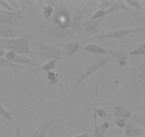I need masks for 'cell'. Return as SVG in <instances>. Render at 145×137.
<instances>
[{"label": "cell", "mask_w": 145, "mask_h": 137, "mask_svg": "<svg viewBox=\"0 0 145 137\" xmlns=\"http://www.w3.org/2000/svg\"><path fill=\"white\" fill-rule=\"evenodd\" d=\"M5 40H6V39L0 38V47H3L4 44L5 42Z\"/></svg>", "instance_id": "74e56055"}, {"label": "cell", "mask_w": 145, "mask_h": 137, "mask_svg": "<svg viewBox=\"0 0 145 137\" xmlns=\"http://www.w3.org/2000/svg\"><path fill=\"white\" fill-rule=\"evenodd\" d=\"M60 74L58 73H56L54 72H47L46 74V79L48 81V83H49L50 86H54V85L56 84L58 82L59 79Z\"/></svg>", "instance_id": "d4e9b609"}, {"label": "cell", "mask_w": 145, "mask_h": 137, "mask_svg": "<svg viewBox=\"0 0 145 137\" xmlns=\"http://www.w3.org/2000/svg\"><path fill=\"white\" fill-rule=\"evenodd\" d=\"M41 11H42L43 15L44 16L46 19H48L51 16V15L54 14V7L51 6V5H46V6L43 7L42 9H41Z\"/></svg>", "instance_id": "484cf974"}, {"label": "cell", "mask_w": 145, "mask_h": 137, "mask_svg": "<svg viewBox=\"0 0 145 137\" xmlns=\"http://www.w3.org/2000/svg\"><path fill=\"white\" fill-rule=\"evenodd\" d=\"M0 68H7L9 69H13V70L29 71V72H32L34 73V69H33V68L14 64V63L9 61L5 58H0Z\"/></svg>", "instance_id": "d6986e66"}, {"label": "cell", "mask_w": 145, "mask_h": 137, "mask_svg": "<svg viewBox=\"0 0 145 137\" xmlns=\"http://www.w3.org/2000/svg\"><path fill=\"white\" fill-rule=\"evenodd\" d=\"M82 50H84V51H87V52L90 53H93V54H107L105 51V49H104L103 47H102L101 46L98 45V44H89L86 45L85 47H81Z\"/></svg>", "instance_id": "7402d4cb"}, {"label": "cell", "mask_w": 145, "mask_h": 137, "mask_svg": "<svg viewBox=\"0 0 145 137\" xmlns=\"http://www.w3.org/2000/svg\"><path fill=\"white\" fill-rule=\"evenodd\" d=\"M5 59H7L9 61L14 63L16 64H27V65L31 66L33 67L38 68L39 67V61H36L29 57H24L19 54H16L15 52L12 51H7L5 54Z\"/></svg>", "instance_id": "9c48e42d"}, {"label": "cell", "mask_w": 145, "mask_h": 137, "mask_svg": "<svg viewBox=\"0 0 145 137\" xmlns=\"http://www.w3.org/2000/svg\"><path fill=\"white\" fill-rule=\"evenodd\" d=\"M55 128H56V125L53 126L51 127V130H50L49 133H48V136L47 137H52V135H53V134H54V130H55Z\"/></svg>", "instance_id": "d590c367"}, {"label": "cell", "mask_w": 145, "mask_h": 137, "mask_svg": "<svg viewBox=\"0 0 145 137\" xmlns=\"http://www.w3.org/2000/svg\"><path fill=\"white\" fill-rule=\"evenodd\" d=\"M112 63H115V61L114 60V59L112 57H111L110 56H105L103 57H100V58L94 60L88 67H86L84 70L83 71L81 74H80V76H78V79L76 82V84L75 86L78 87V86H80L83 82H84L86 79H87L88 78L90 77L91 75H93V74L95 73L96 72L100 69L101 68H103V67H105V65L109 64H112Z\"/></svg>", "instance_id": "277c9868"}, {"label": "cell", "mask_w": 145, "mask_h": 137, "mask_svg": "<svg viewBox=\"0 0 145 137\" xmlns=\"http://www.w3.org/2000/svg\"><path fill=\"white\" fill-rule=\"evenodd\" d=\"M65 119H62L60 118H53L49 120L41 119L38 128H36L34 132L31 134L30 137H45L46 134L48 132L50 128H51L53 126L56 125V123L61 121H65Z\"/></svg>", "instance_id": "ba28073f"}, {"label": "cell", "mask_w": 145, "mask_h": 137, "mask_svg": "<svg viewBox=\"0 0 145 137\" xmlns=\"http://www.w3.org/2000/svg\"><path fill=\"white\" fill-rule=\"evenodd\" d=\"M145 30V26L141 28H136V29H122L118 30L111 31V32H107V33L102 34H97L92 37L83 41V42L93 41L96 40H105V39H116V40H123L125 37L132 34L133 33L142 32Z\"/></svg>", "instance_id": "8992f818"}, {"label": "cell", "mask_w": 145, "mask_h": 137, "mask_svg": "<svg viewBox=\"0 0 145 137\" xmlns=\"http://www.w3.org/2000/svg\"><path fill=\"white\" fill-rule=\"evenodd\" d=\"M103 18L97 20H91V19H87V20L83 21L82 26H83L85 29V34H87L88 33H95L96 35H97L98 31L97 27L99 24L103 22Z\"/></svg>", "instance_id": "ac0fdd59"}, {"label": "cell", "mask_w": 145, "mask_h": 137, "mask_svg": "<svg viewBox=\"0 0 145 137\" xmlns=\"http://www.w3.org/2000/svg\"><path fill=\"white\" fill-rule=\"evenodd\" d=\"M108 15L107 13V9H99L90 18V19L91 20H97V19H102V18H104V16Z\"/></svg>", "instance_id": "4316f807"}, {"label": "cell", "mask_w": 145, "mask_h": 137, "mask_svg": "<svg viewBox=\"0 0 145 137\" xmlns=\"http://www.w3.org/2000/svg\"><path fill=\"white\" fill-rule=\"evenodd\" d=\"M73 137H88V135L86 134H78V135H76L74 136Z\"/></svg>", "instance_id": "f35d334b"}, {"label": "cell", "mask_w": 145, "mask_h": 137, "mask_svg": "<svg viewBox=\"0 0 145 137\" xmlns=\"http://www.w3.org/2000/svg\"><path fill=\"white\" fill-rule=\"evenodd\" d=\"M20 119H19L16 125V127H15V137H22L20 131Z\"/></svg>", "instance_id": "836d02e7"}, {"label": "cell", "mask_w": 145, "mask_h": 137, "mask_svg": "<svg viewBox=\"0 0 145 137\" xmlns=\"http://www.w3.org/2000/svg\"><path fill=\"white\" fill-rule=\"evenodd\" d=\"M115 124L118 126V127L120 128H125L127 124V120L122 119H116L115 120Z\"/></svg>", "instance_id": "1f68e13d"}, {"label": "cell", "mask_w": 145, "mask_h": 137, "mask_svg": "<svg viewBox=\"0 0 145 137\" xmlns=\"http://www.w3.org/2000/svg\"><path fill=\"white\" fill-rule=\"evenodd\" d=\"M125 2H126V4H128L130 6L135 7L138 12H141V9L143 8V7L141 5L140 2L137 1V0H127V1H125Z\"/></svg>", "instance_id": "83f0119b"}, {"label": "cell", "mask_w": 145, "mask_h": 137, "mask_svg": "<svg viewBox=\"0 0 145 137\" xmlns=\"http://www.w3.org/2000/svg\"><path fill=\"white\" fill-rule=\"evenodd\" d=\"M30 38L29 36L25 35L18 38L6 40L3 48L6 49L8 51H14L17 54H26L29 56V58L38 61L29 47Z\"/></svg>", "instance_id": "7a4b0ae2"}, {"label": "cell", "mask_w": 145, "mask_h": 137, "mask_svg": "<svg viewBox=\"0 0 145 137\" xmlns=\"http://www.w3.org/2000/svg\"><path fill=\"white\" fill-rule=\"evenodd\" d=\"M113 114L117 119H122L125 120L129 119L132 117L130 111L122 106H116L114 107Z\"/></svg>", "instance_id": "ffe728a7"}, {"label": "cell", "mask_w": 145, "mask_h": 137, "mask_svg": "<svg viewBox=\"0 0 145 137\" xmlns=\"http://www.w3.org/2000/svg\"><path fill=\"white\" fill-rule=\"evenodd\" d=\"M8 3L9 4L11 7L14 9L15 11H22L21 10V7L19 5V2L17 1H14V0H10V1H7Z\"/></svg>", "instance_id": "d6a6232c"}, {"label": "cell", "mask_w": 145, "mask_h": 137, "mask_svg": "<svg viewBox=\"0 0 145 137\" xmlns=\"http://www.w3.org/2000/svg\"><path fill=\"white\" fill-rule=\"evenodd\" d=\"M58 47L64 50L68 59H71L76 53L80 49V43L78 41H71L66 44H58Z\"/></svg>", "instance_id": "2e32d148"}, {"label": "cell", "mask_w": 145, "mask_h": 137, "mask_svg": "<svg viewBox=\"0 0 145 137\" xmlns=\"http://www.w3.org/2000/svg\"><path fill=\"white\" fill-rule=\"evenodd\" d=\"M0 6L4 7L7 9V12H16L12 7L9 5L7 1H4V0H0Z\"/></svg>", "instance_id": "4dcf8cb0"}, {"label": "cell", "mask_w": 145, "mask_h": 137, "mask_svg": "<svg viewBox=\"0 0 145 137\" xmlns=\"http://www.w3.org/2000/svg\"><path fill=\"white\" fill-rule=\"evenodd\" d=\"M44 33L46 35L48 36L51 38H60L63 39L66 37H71L74 34L71 28H66V29H61V28L53 27L48 29Z\"/></svg>", "instance_id": "5bb4252c"}, {"label": "cell", "mask_w": 145, "mask_h": 137, "mask_svg": "<svg viewBox=\"0 0 145 137\" xmlns=\"http://www.w3.org/2000/svg\"><path fill=\"white\" fill-rule=\"evenodd\" d=\"M35 44L39 47V52H36V55L41 57L43 61L46 60H61V61H66L67 59L65 57V53L63 50L53 47L51 45L41 42H36L33 41Z\"/></svg>", "instance_id": "5b68a950"}, {"label": "cell", "mask_w": 145, "mask_h": 137, "mask_svg": "<svg viewBox=\"0 0 145 137\" xmlns=\"http://www.w3.org/2000/svg\"><path fill=\"white\" fill-rule=\"evenodd\" d=\"M0 117L7 120L8 121L10 122V124H12L14 127H16V124H15L14 121L13 119L12 113L7 110L1 104H0Z\"/></svg>", "instance_id": "cb8c5ba5"}, {"label": "cell", "mask_w": 145, "mask_h": 137, "mask_svg": "<svg viewBox=\"0 0 145 137\" xmlns=\"http://www.w3.org/2000/svg\"><path fill=\"white\" fill-rule=\"evenodd\" d=\"M145 134V129L135 125L132 121L127 122L125 128V134L127 137H140Z\"/></svg>", "instance_id": "e0dca14e"}, {"label": "cell", "mask_w": 145, "mask_h": 137, "mask_svg": "<svg viewBox=\"0 0 145 137\" xmlns=\"http://www.w3.org/2000/svg\"><path fill=\"white\" fill-rule=\"evenodd\" d=\"M119 94L126 98L129 105L145 101V60L129 68Z\"/></svg>", "instance_id": "6da1fadb"}, {"label": "cell", "mask_w": 145, "mask_h": 137, "mask_svg": "<svg viewBox=\"0 0 145 137\" xmlns=\"http://www.w3.org/2000/svg\"><path fill=\"white\" fill-rule=\"evenodd\" d=\"M140 137H145V134H144V135H142V136H141Z\"/></svg>", "instance_id": "60d3db41"}, {"label": "cell", "mask_w": 145, "mask_h": 137, "mask_svg": "<svg viewBox=\"0 0 145 137\" xmlns=\"http://www.w3.org/2000/svg\"><path fill=\"white\" fill-rule=\"evenodd\" d=\"M25 32L19 29H14L11 26L0 24V38L14 39L23 37Z\"/></svg>", "instance_id": "7c38bea8"}, {"label": "cell", "mask_w": 145, "mask_h": 137, "mask_svg": "<svg viewBox=\"0 0 145 137\" xmlns=\"http://www.w3.org/2000/svg\"><path fill=\"white\" fill-rule=\"evenodd\" d=\"M56 60H50L43 66L36 68L34 69V72H39V71H44L46 72H51V70L56 68Z\"/></svg>", "instance_id": "603a6c76"}, {"label": "cell", "mask_w": 145, "mask_h": 137, "mask_svg": "<svg viewBox=\"0 0 145 137\" xmlns=\"http://www.w3.org/2000/svg\"><path fill=\"white\" fill-rule=\"evenodd\" d=\"M129 121L140 128L145 129V112L139 111L130 117Z\"/></svg>", "instance_id": "44dd1931"}, {"label": "cell", "mask_w": 145, "mask_h": 137, "mask_svg": "<svg viewBox=\"0 0 145 137\" xmlns=\"http://www.w3.org/2000/svg\"><path fill=\"white\" fill-rule=\"evenodd\" d=\"M90 4V2H88L81 9L78 10L77 12H75L74 14L72 15V17H71L70 28H71V30L72 31V32L74 34L80 29V27H81L82 24H83L85 14H86Z\"/></svg>", "instance_id": "8fae6325"}, {"label": "cell", "mask_w": 145, "mask_h": 137, "mask_svg": "<svg viewBox=\"0 0 145 137\" xmlns=\"http://www.w3.org/2000/svg\"><path fill=\"white\" fill-rule=\"evenodd\" d=\"M2 123H3V118L0 117V128H1V127H2Z\"/></svg>", "instance_id": "ab89813d"}, {"label": "cell", "mask_w": 145, "mask_h": 137, "mask_svg": "<svg viewBox=\"0 0 145 137\" xmlns=\"http://www.w3.org/2000/svg\"><path fill=\"white\" fill-rule=\"evenodd\" d=\"M145 54V50L142 49L141 48H137L135 49L132 50V51L129 52V56H142Z\"/></svg>", "instance_id": "f546056e"}, {"label": "cell", "mask_w": 145, "mask_h": 137, "mask_svg": "<svg viewBox=\"0 0 145 137\" xmlns=\"http://www.w3.org/2000/svg\"><path fill=\"white\" fill-rule=\"evenodd\" d=\"M115 1H108V0H103L99 2L97 8L99 9H105V7L110 8L114 4Z\"/></svg>", "instance_id": "f1b7e54d"}, {"label": "cell", "mask_w": 145, "mask_h": 137, "mask_svg": "<svg viewBox=\"0 0 145 137\" xmlns=\"http://www.w3.org/2000/svg\"><path fill=\"white\" fill-rule=\"evenodd\" d=\"M5 54H6V52H5L3 47H0V58H3V57L5 56Z\"/></svg>", "instance_id": "8d00e7d4"}, {"label": "cell", "mask_w": 145, "mask_h": 137, "mask_svg": "<svg viewBox=\"0 0 145 137\" xmlns=\"http://www.w3.org/2000/svg\"><path fill=\"white\" fill-rule=\"evenodd\" d=\"M93 119H94V130L90 137H104L107 133V129L110 128V124L107 121H105L100 126L97 125V115L94 111H93Z\"/></svg>", "instance_id": "9a60e30c"}, {"label": "cell", "mask_w": 145, "mask_h": 137, "mask_svg": "<svg viewBox=\"0 0 145 137\" xmlns=\"http://www.w3.org/2000/svg\"><path fill=\"white\" fill-rule=\"evenodd\" d=\"M105 51L109 56L114 59V60L118 61L120 67H123L125 70L129 69L128 66V59H129V52L123 49H105Z\"/></svg>", "instance_id": "52a82bcc"}, {"label": "cell", "mask_w": 145, "mask_h": 137, "mask_svg": "<svg viewBox=\"0 0 145 137\" xmlns=\"http://www.w3.org/2000/svg\"><path fill=\"white\" fill-rule=\"evenodd\" d=\"M45 2L48 5L55 7L52 18L54 27L61 29L70 28L72 16L65 5H63V2L54 1H46Z\"/></svg>", "instance_id": "3957f363"}, {"label": "cell", "mask_w": 145, "mask_h": 137, "mask_svg": "<svg viewBox=\"0 0 145 137\" xmlns=\"http://www.w3.org/2000/svg\"><path fill=\"white\" fill-rule=\"evenodd\" d=\"M118 10L125 11V12L129 13L132 16H133L135 18L137 17L136 14H142V12H138V11L130 9L129 7H128L127 5H126L125 1H122V0L115 1L113 5H112L110 7L108 8V9H107L108 14H112V12H116V11H118Z\"/></svg>", "instance_id": "4fadbf2b"}, {"label": "cell", "mask_w": 145, "mask_h": 137, "mask_svg": "<svg viewBox=\"0 0 145 137\" xmlns=\"http://www.w3.org/2000/svg\"><path fill=\"white\" fill-rule=\"evenodd\" d=\"M129 41H132L133 44H135V45L138 47V48H141V49H142L145 50V43H138L137 41H135V40H132V39H129Z\"/></svg>", "instance_id": "e575fe53"}, {"label": "cell", "mask_w": 145, "mask_h": 137, "mask_svg": "<svg viewBox=\"0 0 145 137\" xmlns=\"http://www.w3.org/2000/svg\"><path fill=\"white\" fill-rule=\"evenodd\" d=\"M22 14V11L7 12L0 10V24L12 27L14 26Z\"/></svg>", "instance_id": "30bf717a"}]
</instances>
